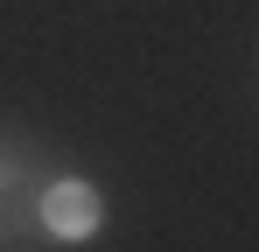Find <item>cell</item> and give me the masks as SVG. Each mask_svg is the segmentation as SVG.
I'll use <instances>...</instances> for the list:
<instances>
[{
  "instance_id": "1",
  "label": "cell",
  "mask_w": 259,
  "mask_h": 252,
  "mask_svg": "<svg viewBox=\"0 0 259 252\" xmlns=\"http://www.w3.org/2000/svg\"><path fill=\"white\" fill-rule=\"evenodd\" d=\"M42 224L56 231V238H91L98 224H105V196L91 189V182H77V175H63V182H49L42 189Z\"/></svg>"
}]
</instances>
